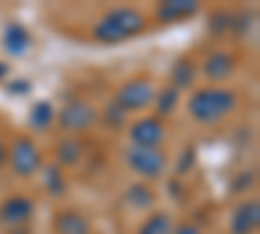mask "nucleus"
<instances>
[{"instance_id":"0eeeda50","label":"nucleus","mask_w":260,"mask_h":234,"mask_svg":"<svg viewBox=\"0 0 260 234\" xmlns=\"http://www.w3.org/2000/svg\"><path fill=\"white\" fill-rule=\"evenodd\" d=\"M164 136L167 133H164V125L159 117L136 120L133 127H130V141H133V146H141V148H159Z\"/></svg>"},{"instance_id":"b1692460","label":"nucleus","mask_w":260,"mask_h":234,"mask_svg":"<svg viewBox=\"0 0 260 234\" xmlns=\"http://www.w3.org/2000/svg\"><path fill=\"white\" fill-rule=\"evenodd\" d=\"M29 89H31V86H29V81H16L13 86H11V91H13V94H26Z\"/></svg>"},{"instance_id":"a878e982","label":"nucleus","mask_w":260,"mask_h":234,"mask_svg":"<svg viewBox=\"0 0 260 234\" xmlns=\"http://www.w3.org/2000/svg\"><path fill=\"white\" fill-rule=\"evenodd\" d=\"M6 73H8V65H3V62H0V78H3Z\"/></svg>"},{"instance_id":"f8f14e48","label":"nucleus","mask_w":260,"mask_h":234,"mask_svg":"<svg viewBox=\"0 0 260 234\" xmlns=\"http://www.w3.org/2000/svg\"><path fill=\"white\" fill-rule=\"evenodd\" d=\"M232 71H234V60H232V55H226V52H213V55H208L206 65H203V73H206L211 81H224V78L232 76Z\"/></svg>"},{"instance_id":"a211bd4d","label":"nucleus","mask_w":260,"mask_h":234,"mask_svg":"<svg viewBox=\"0 0 260 234\" xmlns=\"http://www.w3.org/2000/svg\"><path fill=\"white\" fill-rule=\"evenodd\" d=\"M42 182L50 190L52 195H62L65 193V177H62V169L60 166H45L42 169Z\"/></svg>"},{"instance_id":"9d476101","label":"nucleus","mask_w":260,"mask_h":234,"mask_svg":"<svg viewBox=\"0 0 260 234\" xmlns=\"http://www.w3.org/2000/svg\"><path fill=\"white\" fill-rule=\"evenodd\" d=\"M55 231L57 234H91V226L78 211H60L55 216Z\"/></svg>"},{"instance_id":"f03ea898","label":"nucleus","mask_w":260,"mask_h":234,"mask_svg":"<svg viewBox=\"0 0 260 234\" xmlns=\"http://www.w3.org/2000/svg\"><path fill=\"white\" fill-rule=\"evenodd\" d=\"M143 26H146V18H143L141 11H136V8H115L96 24L94 37L99 42H104V45H115V42H122L127 37L138 34Z\"/></svg>"},{"instance_id":"9b49d317","label":"nucleus","mask_w":260,"mask_h":234,"mask_svg":"<svg viewBox=\"0 0 260 234\" xmlns=\"http://www.w3.org/2000/svg\"><path fill=\"white\" fill-rule=\"evenodd\" d=\"M31 45V37L29 31L21 26V24H8L3 31V47L8 55H24Z\"/></svg>"},{"instance_id":"423d86ee","label":"nucleus","mask_w":260,"mask_h":234,"mask_svg":"<svg viewBox=\"0 0 260 234\" xmlns=\"http://www.w3.org/2000/svg\"><path fill=\"white\" fill-rule=\"evenodd\" d=\"M11 164H13V172L18 177H29L34 175L39 164H42V156H39V148L34 146V141L29 138H18L11 148Z\"/></svg>"},{"instance_id":"4468645a","label":"nucleus","mask_w":260,"mask_h":234,"mask_svg":"<svg viewBox=\"0 0 260 234\" xmlns=\"http://www.w3.org/2000/svg\"><path fill=\"white\" fill-rule=\"evenodd\" d=\"M125 203L130 208H136V211L151 208V206H154V190H151L148 185H133V187H127Z\"/></svg>"},{"instance_id":"dca6fc26","label":"nucleus","mask_w":260,"mask_h":234,"mask_svg":"<svg viewBox=\"0 0 260 234\" xmlns=\"http://www.w3.org/2000/svg\"><path fill=\"white\" fill-rule=\"evenodd\" d=\"M55 120V110L50 102H37L31 107V115H29V122L31 127H37V130H45V127H50Z\"/></svg>"},{"instance_id":"5701e85b","label":"nucleus","mask_w":260,"mask_h":234,"mask_svg":"<svg viewBox=\"0 0 260 234\" xmlns=\"http://www.w3.org/2000/svg\"><path fill=\"white\" fill-rule=\"evenodd\" d=\"M172 234H203L198 226H192V224H182V226H177Z\"/></svg>"},{"instance_id":"1a4fd4ad","label":"nucleus","mask_w":260,"mask_h":234,"mask_svg":"<svg viewBox=\"0 0 260 234\" xmlns=\"http://www.w3.org/2000/svg\"><path fill=\"white\" fill-rule=\"evenodd\" d=\"M260 226V203L245 200L232 214V234H252Z\"/></svg>"},{"instance_id":"aec40b11","label":"nucleus","mask_w":260,"mask_h":234,"mask_svg":"<svg viewBox=\"0 0 260 234\" xmlns=\"http://www.w3.org/2000/svg\"><path fill=\"white\" fill-rule=\"evenodd\" d=\"M154 99H156L159 115H172V112H175V107H177V102H180V91L172 89V86H167V89H164L161 94H156Z\"/></svg>"},{"instance_id":"2eb2a0df","label":"nucleus","mask_w":260,"mask_h":234,"mask_svg":"<svg viewBox=\"0 0 260 234\" xmlns=\"http://www.w3.org/2000/svg\"><path fill=\"white\" fill-rule=\"evenodd\" d=\"M192 81H195V65H192V60H177L175 62V68H172V89H187L192 86Z\"/></svg>"},{"instance_id":"39448f33","label":"nucleus","mask_w":260,"mask_h":234,"mask_svg":"<svg viewBox=\"0 0 260 234\" xmlns=\"http://www.w3.org/2000/svg\"><path fill=\"white\" fill-rule=\"evenodd\" d=\"M57 120L62 125V130L81 133V130H89V127L96 122V110L91 107L89 102H71V104L62 107Z\"/></svg>"},{"instance_id":"ddd939ff","label":"nucleus","mask_w":260,"mask_h":234,"mask_svg":"<svg viewBox=\"0 0 260 234\" xmlns=\"http://www.w3.org/2000/svg\"><path fill=\"white\" fill-rule=\"evenodd\" d=\"M195 11H198V3H192V0H169V3H161L156 16L161 21H182L187 16H192Z\"/></svg>"},{"instance_id":"20e7f679","label":"nucleus","mask_w":260,"mask_h":234,"mask_svg":"<svg viewBox=\"0 0 260 234\" xmlns=\"http://www.w3.org/2000/svg\"><path fill=\"white\" fill-rule=\"evenodd\" d=\"M154 96H156V91H154V86H151V81L133 78V81H127L125 86L117 91L115 104L122 107L125 112H138V110H146L148 104L154 102Z\"/></svg>"},{"instance_id":"f257e3e1","label":"nucleus","mask_w":260,"mask_h":234,"mask_svg":"<svg viewBox=\"0 0 260 234\" xmlns=\"http://www.w3.org/2000/svg\"><path fill=\"white\" fill-rule=\"evenodd\" d=\"M234 104H237V96L229 89L208 86V89H198L190 96L187 110L198 122L213 125V122H219L221 117H226L234 110Z\"/></svg>"},{"instance_id":"393cba45","label":"nucleus","mask_w":260,"mask_h":234,"mask_svg":"<svg viewBox=\"0 0 260 234\" xmlns=\"http://www.w3.org/2000/svg\"><path fill=\"white\" fill-rule=\"evenodd\" d=\"M6 159H8V151H6V146H3V143H0V166H3V164H6Z\"/></svg>"},{"instance_id":"7ed1b4c3","label":"nucleus","mask_w":260,"mask_h":234,"mask_svg":"<svg viewBox=\"0 0 260 234\" xmlns=\"http://www.w3.org/2000/svg\"><path fill=\"white\" fill-rule=\"evenodd\" d=\"M125 161L141 177H159L167 166L164 151H159V148H141V146H130L125 151Z\"/></svg>"},{"instance_id":"6e6552de","label":"nucleus","mask_w":260,"mask_h":234,"mask_svg":"<svg viewBox=\"0 0 260 234\" xmlns=\"http://www.w3.org/2000/svg\"><path fill=\"white\" fill-rule=\"evenodd\" d=\"M34 214V203L26 198V195H13L8 200H3V206H0V224L6 226H24Z\"/></svg>"},{"instance_id":"6ab92c4d","label":"nucleus","mask_w":260,"mask_h":234,"mask_svg":"<svg viewBox=\"0 0 260 234\" xmlns=\"http://www.w3.org/2000/svg\"><path fill=\"white\" fill-rule=\"evenodd\" d=\"M172 219L167 214H151L141 226V234H172Z\"/></svg>"},{"instance_id":"412c9836","label":"nucleus","mask_w":260,"mask_h":234,"mask_svg":"<svg viewBox=\"0 0 260 234\" xmlns=\"http://www.w3.org/2000/svg\"><path fill=\"white\" fill-rule=\"evenodd\" d=\"M104 120L110 122L112 127H120V125L125 122V110H122V107H117V104L112 102L110 107H107V112H104Z\"/></svg>"},{"instance_id":"4be33fe9","label":"nucleus","mask_w":260,"mask_h":234,"mask_svg":"<svg viewBox=\"0 0 260 234\" xmlns=\"http://www.w3.org/2000/svg\"><path fill=\"white\" fill-rule=\"evenodd\" d=\"M192 156H195V151H192V148H187V151L182 154V159H180V164H177V172H180V175H185L187 169L192 166Z\"/></svg>"},{"instance_id":"f3484780","label":"nucleus","mask_w":260,"mask_h":234,"mask_svg":"<svg viewBox=\"0 0 260 234\" xmlns=\"http://www.w3.org/2000/svg\"><path fill=\"white\" fill-rule=\"evenodd\" d=\"M81 154H83V146H81L78 138H65V141L57 143V161L65 164V166L76 164L81 159Z\"/></svg>"}]
</instances>
